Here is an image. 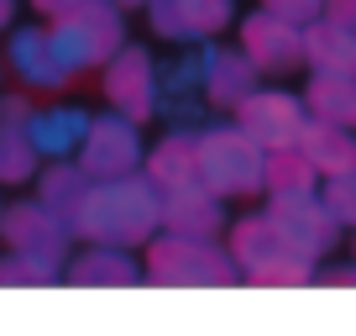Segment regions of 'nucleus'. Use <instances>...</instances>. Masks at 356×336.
Listing matches in <instances>:
<instances>
[{
	"mask_svg": "<svg viewBox=\"0 0 356 336\" xmlns=\"http://www.w3.org/2000/svg\"><path fill=\"white\" fill-rule=\"evenodd\" d=\"M163 226V194L147 174H121V179H89L84 200L74 211V236L105 247H142Z\"/></svg>",
	"mask_w": 356,
	"mask_h": 336,
	"instance_id": "f257e3e1",
	"label": "nucleus"
},
{
	"mask_svg": "<svg viewBox=\"0 0 356 336\" xmlns=\"http://www.w3.org/2000/svg\"><path fill=\"white\" fill-rule=\"evenodd\" d=\"M231 258H236V273L246 284H262V289H304L314 284L320 273V258H309L278 221L273 211H257V215H241L231 226Z\"/></svg>",
	"mask_w": 356,
	"mask_h": 336,
	"instance_id": "f03ea898",
	"label": "nucleus"
},
{
	"mask_svg": "<svg viewBox=\"0 0 356 336\" xmlns=\"http://www.w3.org/2000/svg\"><path fill=\"white\" fill-rule=\"evenodd\" d=\"M142 279L157 289H231V284H241V273H236L231 247H215V236L163 231V236H147Z\"/></svg>",
	"mask_w": 356,
	"mask_h": 336,
	"instance_id": "7ed1b4c3",
	"label": "nucleus"
},
{
	"mask_svg": "<svg viewBox=\"0 0 356 336\" xmlns=\"http://www.w3.org/2000/svg\"><path fill=\"white\" fill-rule=\"evenodd\" d=\"M47 37H53L68 74H89V68H105L126 47V11L115 0H79L47 22Z\"/></svg>",
	"mask_w": 356,
	"mask_h": 336,
	"instance_id": "20e7f679",
	"label": "nucleus"
},
{
	"mask_svg": "<svg viewBox=\"0 0 356 336\" xmlns=\"http://www.w3.org/2000/svg\"><path fill=\"white\" fill-rule=\"evenodd\" d=\"M267 153L241 126H200V184L220 200H252L262 194Z\"/></svg>",
	"mask_w": 356,
	"mask_h": 336,
	"instance_id": "39448f33",
	"label": "nucleus"
},
{
	"mask_svg": "<svg viewBox=\"0 0 356 336\" xmlns=\"http://www.w3.org/2000/svg\"><path fill=\"white\" fill-rule=\"evenodd\" d=\"M147 158L142 147V132H136L131 116L111 111V116H89V132L79 142L74 163L84 168L89 179H121V174H136Z\"/></svg>",
	"mask_w": 356,
	"mask_h": 336,
	"instance_id": "423d86ee",
	"label": "nucleus"
},
{
	"mask_svg": "<svg viewBox=\"0 0 356 336\" xmlns=\"http://www.w3.org/2000/svg\"><path fill=\"white\" fill-rule=\"evenodd\" d=\"M304 121H309L304 95L273 90V84H257V90L236 105V126H241L262 153H273V147H293L299 132H304Z\"/></svg>",
	"mask_w": 356,
	"mask_h": 336,
	"instance_id": "0eeeda50",
	"label": "nucleus"
},
{
	"mask_svg": "<svg viewBox=\"0 0 356 336\" xmlns=\"http://www.w3.org/2000/svg\"><path fill=\"white\" fill-rule=\"evenodd\" d=\"M0 236L11 252H32V258H47L58 263L74 242V226L42 200H22V205H6L0 211Z\"/></svg>",
	"mask_w": 356,
	"mask_h": 336,
	"instance_id": "6e6552de",
	"label": "nucleus"
},
{
	"mask_svg": "<svg viewBox=\"0 0 356 336\" xmlns=\"http://www.w3.org/2000/svg\"><path fill=\"white\" fill-rule=\"evenodd\" d=\"M105 100H111V111L131 116L136 126L152 121L157 116V63L147 47H121V53L105 63Z\"/></svg>",
	"mask_w": 356,
	"mask_h": 336,
	"instance_id": "1a4fd4ad",
	"label": "nucleus"
},
{
	"mask_svg": "<svg viewBox=\"0 0 356 336\" xmlns=\"http://www.w3.org/2000/svg\"><path fill=\"white\" fill-rule=\"evenodd\" d=\"M241 53L252 58L257 74H293L304 63V26L257 6L252 16H241Z\"/></svg>",
	"mask_w": 356,
	"mask_h": 336,
	"instance_id": "9d476101",
	"label": "nucleus"
},
{
	"mask_svg": "<svg viewBox=\"0 0 356 336\" xmlns=\"http://www.w3.org/2000/svg\"><path fill=\"white\" fill-rule=\"evenodd\" d=\"M267 211L293 242L309 252V258H325L341 247V221L330 215V205L320 200V190H304V194H267Z\"/></svg>",
	"mask_w": 356,
	"mask_h": 336,
	"instance_id": "9b49d317",
	"label": "nucleus"
},
{
	"mask_svg": "<svg viewBox=\"0 0 356 336\" xmlns=\"http://www.w3.org/2000/svg\"><path fill=\"white\" fill-rule=\"evenodd\" d=\"M6 63H11L16 84H22L26 95H63L68 79H74V74L63 68V58H58L47 26H22V32H11Z\"/></svg>",
	"mask_w": 356,
	"mask_h": 336,
	"instance_id": "f8f14e48",
	"label": "nucleus"
},
{
	"mask_svg": "<svg viewBox=\"0 0 356 336\" xmlns=\"http://www.w3.org/2000/svg\"><path fill=\"white\" fill-rule=\"evenodd\" d=\"M236 16V0H147V22L163 43L220 37Z\"/></svg>",
	"mask_w": 356,
	"mask_h": 336,
	"instance_id": "ddd939ff",
	"label": "nucleus"
},
{
	"mask_svg": "<svg viewBox=\"0 0 356 336\" xmlns=\"http://www.w3.org/2000/svg\"><path fill=\"white\" fill-rule=\"evenodd\" d=\"M200 79H204V105H210V111H236V105L262 84L252 58H246L241 47H225V43L200 47Z\"/></svg>",
	"mask_w": 356,
	"mask_h": 336,
	"instance_id": "4468645a",
	"label": "nucleus"
},
{
	"mask_svg": "<svg viewBox=\"0 0 356 336\" xmlns=\"http://www.w3.org/2000/svg\"><path fill=\"white\" fill-rule=\"evenodd\" d=\"M26 121H32V95H0V184H26L42 163Z\"/></svg>",
	"mask_w": 356,
	"mask_h": 336,
	"instance_id": "2eb2a0df",
	"label": "nucleus"
},
{
	"mask_svg": "<svg viewBox=\"0 0 356 336\" xmlns=\"http://www.w3.org/2000/svg\"><path fill=\"white\" fill-rule=\"evenodd\" d=\"M142 163H147L142 174L157 184V194H173V190L200 184V132H194V126H173Z\"/></svg>",
	"mask_w": 356,
	"mask_h": 336,
	"instance_id": "dca6fc26",
	"label": "nucleus"
},
{
	"mask_svg": "<svg viewBox=\"0 0 356 336\" xmlns=\"http://www.w3.org/2000/svg\"><path fill=\"white\" fill-rule=\"evenodd\" d=\"M220 194H210L204 184H189V190L163 194V231L178 236H220L225 231V211Z\"/></svg>",
	"mask_w": 356,
	"mask_h": 336,
	"instance_id": "f3484780",
	"label": "nucleus"
},
{
	"mask_svg": "<svg viewBox=\"0 0 356 336\" xmlns=\"http://www.w3.org/2000/svg\"><path fill=\"white\" fill-rule=\"evenodd\" d=\"M293 147L314 163L320 179H335V174H351V168H356V132H351V126H330V121H314V116H309Z\"/></svg>",
	"mask_w": 356,
	"mask_h": 336,
	"instance_id": "a211bd4d",
	"label": "nucleus"
},
{
	"mask_svg": "<svg viewBox=\"0 0 356 336\" xmlns=\"http://www.w3.org/2000/svg\"><path fill=\"white\" fill-rule=\"evenodd\" d=\"M26 132H32L37 158H68V153H79V142H84L89 116L79 111V105H32Z\"/></svg>",
	"mask_w": 356,
	"mask_h": 336,
	"instance_id": "6ab92c4d",
	"label": "nucleus"
},
{
	"mask_svg": "<svg viewBox=\"0 0 356 336\" xmlns=\"http://www.w3.org/2000/svg\"><path fill=\"white\" fill-rule=\"evenodd\" d=\"M63 279L79 284V289H131V284H142V268L131 263L126 247L95 242L89 252H79V258H74V268H68Z\"/></svg>",
	"mask_w": 356,
	"mask_h": 336,
	"instance_id": "aec40b11",
	"label": "nucleus"
},
{
	"mask_svg": "<svg viewBox=\"0 0 356 336\" xmlns=\"http://www.w3.org/2000/svg\"><path fill=\"white\" fill-rule=\"evenodd\" d=\"M304 63L309 74H356V32L314 16L304 26Z\"/></svg>",
	"mask_w": 356,
	"mask_h": 336,
	"instance_id": "412c9836",
	"label": "nucleus"
},
{
	"mask_svg": "<svg viewBox=\"0 0 356 336\" xmlns=\"http://www.w3.org/2000/svg\"><path fill=\"white\" fill-rule=\"evenodd\" d=\"M304 105L314 121L351 126L356 132V74H309L304 84Z\"/></svg>",
	"mask_w": 356,
	"mask_h": 336,
	"instance_id": "4be33fe9",
	"label": "nucleus"
},
{
	"mask_svg": "<svg viewBox=\"0 0 356 336\" xmlns=\"http://www.w3.org/2000/svg\"><path fill=\"white\" fill-rule=\"evenodd\" d=\"M84 190H89V174L79 163H68V158H53V168L37 174V200L53 205L68 226H74V211H79V200H84Z\"/></svg>",
	"mask_w": 356,
	"mask_h": 336,
	"instance_id": "5701e85b",
	"label": "nucleus"
},
{
	"mask_svg": "<svg viewBox=\"0 0 356 336\" xmlns=\"http://www.w3.org/2000/svg\"><path fill=\"white\" fill-rule=\"evenodd\" d=\"M262 190L267 194H304V190H320V174H314V163L299 147H273L267 168H262Z\"/></svg>",
	"mask_w": 356,
	"mask_h": 336,
	"instance_id": "b1692460",
	"label": "nucleus"
},
{
	"mask_svg": "<svg viewBox=\"0 0 356 336\" xmlns=\"http://www.w3.org/2000/svg\"><path fill=\"white\" fill-rule=\"evenodd\" d=\"M63 279V268L32 252H6L0 258V289H53Z\"/></svg>",
	"mask_w": 356,
	"mask_h": 336,
	"instance_id": "393cba45",
	"label": "nucleus"
},
{
	"mask_svg": "<svg viewBox=\"0 0 356 336\" xmlns=\"http://www.w3.org/2000/svg\"><path fill=\"white\" fill-rule=\"evenodd\" d=\"M320 200L330 205L341 231H356V168L351 174H335V179H320Z\"/></svg>",
	"mask_w": 356,
	"mask_h": 336,
	"instance_id": "a878e982",
	"label": "nucleus"
},
{
	"mask_svg": "<svg viewBox=\"0 0 356 336\" xmlns=\"http://www.w3.org/2000/svg\"><path fill=\"white\" fill-rule=\"evenodd\" d=\"M262 11L283 16V22H293V26H309L314 16L325 11V0H262Z\"/></svg>",
	"mask_w": 356,
	"mask_h": 336,
	"instance_id": "bb28decb",
	"label": "nucleus"
},
{
	"mask_svg": "<svg viewBox=\"0 0 356 336\" xmlns=\"http://www.w3.org/2000/svg\"><path fill=\"white\" fill-rule=\"evenodd\" d=\"M325 22H335V26H346V32H356V0H325Z\"/></svg>",
	"mask_w": 356,
	"mask_h": 336,
	"instance_id": "cd10ccee",
	"label": "nucleus"
},
{
	"mask_svg": "<svg viewBox=\"0 0 356 336\" xmlns=\"http://www.w3.org/2000/svg\"><path fill=\"white\" fill-rule=\"evenodd\" d=\"M314 279L335 284V289H356V258H351V263H341V268H325V273H314Z\"/></svg>",
	"mask_w": 356,
	"mask_h": 336,
	"instance_id": "c85d7f7f",
	"label": "nucleus"
},
{
	"mask_svg": "<svg viewBox=\"0 0 356 336\" xmlns=\"http://www.w3.org/2000/svg\"><path fill=\"white\" fill-rule=\"evenodd\" d=\"M68 6H79V0H32V11H42V16H58V11H68Z\"/></svg>",
	"mask_w": 356,
	"mask_h": 336,
	"instance_id": "c756f323",
	"label": "nucleus"
},
{
	"mask_svg": "<svg viewBox=\"0 0 356 336\" xmlns=\"http://www.w3.org/2000/svg\"><path fill=\"white\" fill-rule=\"evenodd\" d=\"M11 22H16V0H0V32H6Z\"/></svg>",
	"mask_w": 356,
	"mask_h": 336,
	"instance_id": "7c9ffc66",
	"label": "nucleus"
},
{
	"mask_svg": "<svg viewBox=\"0 0 356 336\" xmlns=\"http://www.w3.org/2000/svg\"><path fill=\"white\" fill-rule=\"evenodd\" d=\"M115 6H121V11H126V6H147V0H115Z\"/></svg>",
	"mask_w": 356,
	"mask_h": 336,
	"instance_id": "2f4dec72",
	"label": "nucleus"
},
{
	"mask_svg": "<svg viewBox=\"0 0 356 336\" xmlns=\"http://www.w3.org/2000/svg\"><path fill=\"white\" fill-rule=\"evenodd\" d=\"M351 258H356V242H351Z\"/></svg>",
	"mask_w": 356,
	"mask_h": 336,
	"instance_id": "473e14b6",
	"label": "nucleus"
},
{
	"mask_svg": "<svg viewBox=\"0 0 356 336\" xmlns=\"http://www.w3.org/2000/svg\"><path fill=\"white\" fill-rule=\"evenodd\" d=\"M0 211H6V205H0Z\"/></svg>",
	"mask_w": 356,
	"mask_h": 336,
	"instance_id": "72a5a7b5",
	"label": "nucleus"
}]
</instances>
